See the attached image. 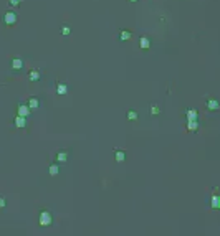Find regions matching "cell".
Wrapping results in <instances>:
<instances>
[{
  "instance_id": "1",
  "label": "cell",
  "mask_w": 220,
  "mask_h": 236,
  "mask_svg": "<svg viewBox=\"0 0 220 236\" xmlns=\"http://www.w3.org/2000/svg\"><path fill=\"white\" fill-rule=\"evenodd\" d=\"M4 23L5 25H15L17 23V13H15V12H5Z\"/></svg>"
},
{
  "instance_id": "2",
  "label": "cell",
  "mask_w": 220,
  "mask_h": 236,
  "mask_svg": "<svg viewBox=\"0 0 220 236\" xmlns=\"http://www.w3.org/2000/svg\"><path fill=\"white\" fill-rule=\"evenodd\" d=\"M139 46L142 48V50H147V48L151 46V41L147 40L146 37H141V38H139Z\"/></svg>"
},
{
  "instance_id": "3",
  "label": "cell",
  "mask_w": 220,
  "mask_h": 236,
  "mask_svg": "<svg viewBox=\"0 0 220 236\" xmlns=\"http://www.w3.org/2000/svg\"><path fill=\"white\" fill-rule=\"evenodd\" d=\"M22 66H23V61H22L20 58H14V60H12V68H14V70H22Z\"/></svg>"
},
{
  "instance_id": "4",
  "label": "cell",
  "mask_w": 220,
  "mask_h": 236,
  "mask_svg": "<svg viewBox=\"0 0 220 236\" xmlns=\"http://www.w3.org/2000/svg\"><path fill=\"white\" fill-rule=\"evenodd\" d=\"M119 38H121V41H127V40L131 38V31L121 30V31H119Z\"/></svg>"
},
{
  "instance_id": "5",
  "label": "cell",
  "mask_w": 220,
  "mask_h": 236,
  "mask_svg": "<svg viewBox=\"0 0 220 236\" xmlns=\"http://www.w3.org/2000/svg\"><path fill=\"white\" fill-rule=\"evenodd\" d=\"M28 78H30L32 81H38V79H40V71H38V70H32L30 74H28Z\"/></svg>"
},
{
  "instance_id": "6",
  "label": "cell",
  "mask_w": 220,
  "mask_h": 236,
  "mask_svg": "<svg viewBox=\"0 0 220 236\" xmlns=\"http://www.w3.org/2000/svg\"><path fill=\"white\" fill-rule=\"evenodd\" d=\"M58 93L65 94V93H66V86H65V84H58Z\"/></svg>"
},
{
  "instance_id": "7",
  "label": "cell",
  "mask_w": 220,
  "mask_h": 236,
  "mask_svg": "<svg viewBox=\"0 0 220 236\" xmlns=\"http://www.w3.org/2000/svg\"><path fill=\"white\" fill-rule=\"evenodd\" d=\"M8 4H10L12 7H17V5L22 4V0H8Z\"/></svg>"
},
{
  "instance_id": "8",
  "label": "cell",
  "mask_w": 220,
  "mask_h": 236,
  "mask_svg": "<svg viewBox=\"0 0 220 236\" xmlns=\"http://www.w3.org/2000/svg\"><path fill=\"white\" fill-rule=\"evenodd\" d=\"M70 31H71V28H70V27H66V25L61 28V33H63V35H70Z\"/></svg>"
},
{
  "instance_id": "9",
  "label": "cell",
  "mask_w": 220,
  "mask_h": 236,
  "mask_svg": "<svg viewBox=\"0 0 220 236\" xmlns=\"http://www.w3.org/2000/svg\"><path fill=\"white\" fill-rule=\"evenodd\" d=\"M30 106H32V107L37 106V99H30Z\"/></svg>"
},
{
  "instance_id": "10",
  "label": "cell",
  "mask_w": 220,
  "mask_h": 236,
  "mask_svg": "<svg viewBox=\"0 0 220 236\" xmlns=\"http://www.w3.org/2000/svg\"><path fill=\"white\" fill-rule=\"evenodd\" d=\"M20 112L22 114H27V107H20Z\"/></svg>"
},
{
  "instance_id": "11",
  "label": "cell",
  "mask_w": 220,
  "mask_h": 236,
  "mask_svg": "<svg viewBox=\"0 0 220 236\" xmlns=\"http://www.w3.org/2000/svg\"><path fill=\"white\" fill-rule=\"evenodd\" d=\"M129 2H137V0H129Z\"/></svg>"
}]
</instances>
